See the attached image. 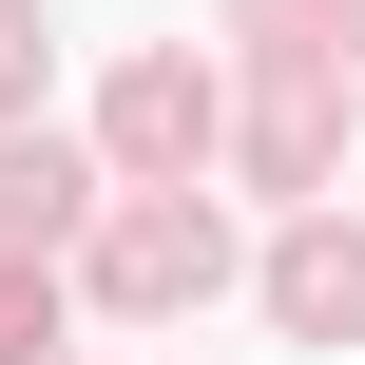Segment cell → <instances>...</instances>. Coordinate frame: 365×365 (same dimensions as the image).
<instances>
[{
	"mask_svg": "<svg viewBox=\"0 0 365 365\" xmlns=\"http://www.w3.org/2000/svg\"><path fill=\"white\" fill-rule=\"evenodd\" d=\"M0 365H58V269L0 250Z\"/></svg>",
	"mask_w": 365,
	"mask_h": 365,
	"instance_id": "obj_5",
	"label": "cell"
},
{
	"mask_svg": "<svg viewBox=\"0 0 365 365\" xmlns=\"http://www.w3.org/2000/svg\"><path fill=\"white\" fill-rule=\"evenodd\" d=\"M269 308H289L308 346H365V231H327V212H308V231L269 250Z\"/></svg>",
	"mask_w": 365,
	"mask_h": 365,
	"instance_id": "obj_3",
	"label": "cell"
},
{
	"mask_svg": "<svg viewBox=\"0 0 365 365\" xmlns=\"http://www.w3.org/2000/svg\"><path fill=\"white\" fill-rule=\"evenodd\" d=\"M192 154H212V77H192V58H135V77H115V173L173 192Z\"/></svg>",
	"mask_w": 365,
	"mask_h": 365,
	"instance_id": "obj_2",
	"label": "cell"
},
{
	"mask_svg": "<svg viewBox=\"0 0 365 365\" xmlns=\"http://www.w3.org/2000/svg\"><path fill=\"white\" fill-rule=\"evenodd\" d=\"M212 269H231V250H212V212H192V192H135V212H115V250H96V289H115V308H192Z\"/></svg>",
	"mask_w": 365,
	"mask_h": 365,
	"instance_id": "obj_1",
	"label": "cell"
},
{
	"mask_svg": "<svg viewBox=\"0 0 365 365\" xmlns=\"http://www.w3.org/2000/svg\"><path fill=\"white\" fill-rule=\"evenodd\" d=\"M77 231V154L58 135H0V250H58Z\"/></svg>",
	"mask_w": 365,
	"mask_h": 365,
	"instance_id": "obj_4",
	"label": "cell"
}]
</instances>
